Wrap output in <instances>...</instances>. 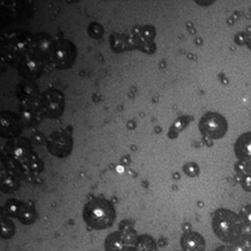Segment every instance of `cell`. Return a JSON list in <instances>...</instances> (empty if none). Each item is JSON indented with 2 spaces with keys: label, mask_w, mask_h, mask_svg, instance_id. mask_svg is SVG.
<instances>
[{
  "label": "cell",
  "mask_w": 251,
  "mask_h": 251,
  "mask_svg": "<svg viewBox=\"0 0 251 251\" xmlns=\"http://www.w3.org/2000/svg\"><path fill=\"white\" fill-rule=\"evenodd\" d=\"M241 184L247 192H251V174L241 175Z\"/></svg>",
  "instance_id": "obj_28"
},
{
  "label": "cell",
  "mask_w": 251,
  "mask_h": 251,
  "mask_svg": "<svg viewBox=\"0 0 251 251\" xmlns=\"http://www.w3.org/2000/svg\"><path fill=\"white\" fill-rule=\"evenodd\" d=\"M234 152L242 162H251V133H245L237 140Z\"/></svg>",
  "instance_id": "obj_15"
},
{
  "label": "cell",
  "mask_w": 251,
  "mask_h": 251,
  "mask_svg": "<svg viewBox=\"0 0 251 251\" xmlns=\"http://www.w3.org/2000/svg\"><path fill=\"white\" fill-rule=\"evenodd\" d=\"M73 141L70 134L64 130H56L47 140V147L49 153L58 158H66L72 152Z\"/></svg>",
  "instance_id": "obj_9"
},
{
  "label": "cell",
  "mask_w": 251,
  "mask_h": 251,
  "mask_svg": "<svg viewBox=\"0 0 251 251\" xmlns=\"http://www.w3.org/2000/svg\"><path fill=\"white\" fill-rule=\"evenodd\" d=\"M116 213L113 203L104 199H94L86 203L83 218L90 227L95 230H104L110 227L115 220Z\"/></svg>",
  "instance_id": "obj_2"
},
{
  "label": "cell",
  "mask_w": 251,
  "mask_h": 251,
  "mask_svg": "<svg viewBox=\"0 0 251 251\" xmlns=\"http://www.w3.org/2000/svg\"><path fill=\"white\" fill-rule=\"evenodd\" d=\"M40 103L43 115H45V117H48V119H56L64 113L65 97L58 90H46L41 95Z\"/></svg>",
  "instance_id": "obj_7"
},
{
  "label": "cell",
  "mask_w": 251,
  "mask_h": 251,
  "mask_svg": "<svg viewBox=\"0 0 251 251\" xmlns=\"http://www.w3.org/2000/svg\"><path fill=\"white\" fill-rule=\"evenodd\" d=\"M185 119H187V117H179V119L177 120L176 122H175V125L173 126V127H171L170 134L173 132H175V135L174 136H176L179 132H181L182 129H183L185 126L188 125V122H189V120H185Z\"/></svg>",
  "instance_id": "obj_26"
},
{
  "label": "cell",
  "mask_w": 251,
  "mask_h": 251,
  "mask_svg": "<svg viewBox=\"0 0 251 251\" xmlns=\"http://www.w3.org/2000/svg\"><path fill=\"white\" fill-rule=\"evenodd\" d=\"M138 236L132 226L127 225L117 232L109 234L105 239L106 251H133Z\"/></svg>",
  "instance_id": "obj_5"
},
{
  "label": "cell",
  "mask_w": 251,
  "mask_h": 251,
  "mask_svg": "<svg viewBox=\"0 0 251 251\" xmlns=\"http://www.w3.org/2000/svg\"><path fill=\"white\" fill-rule=\"evenodd\" d=\"M132 35L134 37L136 48L141 49L145 53H153L155 49V46L153 43L155 35L153 26H140V28L135 29Z\"/></svg>",
  "instance_id": "obj_11"
},
{
  "label": "cell",
  "mask_w": 251,
  "mask_h": 251,
  "mask_svg": "<svg viewBox=\"0 0 251 251\" xmlns=\"http://www.w3.org/2000/svg\"><path fill=\"white\" fill-rule=\"evenodd\" d=\"M201 134L208 139H222L227 132V121L219 113H207L200 120Z\"/></svg>",
  "instance_id": "obj_6"
},
{
  "label": "cell",
  "mask_w": 251,
  "mask_h": 251,
  "mask_svg": "<svg viewBox=\"0 0 251 251\" xmlns=\"http://www.w3.org/2000/svg\"><path fill=\"white\" fill-rule=\"evenodd\" d=\"M87 31H89V35L91 37H94V39H100V37L103 36V32H104V30H103V26L100 25V24L98 23H91L89 25V29H87Z\"/></svg>",
  "instance_id": "obj_25"
},
{
  "label": "cell",
  "mask_w": 251,
  "mask_h": 251,
  "mask_svg": "<svg viewBox=\"0 0 251 251\" xmlns=\"http://www.w3.org/2000/svg\"><path fill=\"white\" fill-rule=\"evenodd\" d=\"M111 48L115 51H125L127 49L136 48V43L133 35L130 36H125V35H113L111 36Z\"/></svg>",
  "instance_id": "obj_16"
},
{
  "label": "cell",
  "mask_w": 251,
  "mask_h": 251,
  "mask_svg": "<svg viewBox=\"0 0 251 251\" xmlns=\"http://www.w3.org/2000/svg\"><path fill=\"white\" fill-rule=\"evenodd\" d=\"M20 119L24 126H35L40 124L41 120L45 117L41 109L40 98L26 102H21Z\"/></svg>",
  "instance_id": "obj_10"
},
{
  "label": "cell",
  "mask_w": 251,
  "mask_h": 251,
  "mask_svg": "<svg viewBox=\"0 0 251 251\" xmlns=\"http://www.w3.org/2000/svg\"><path fill=\"white\" fill-rule=\"evenodd\" d=\"M183 170L190 177L198 176L199 173H200V169H199L198 164H195V163H188V164H185Z\"/></svg>",
  "instance_id": "obj_27"
},
{
  "label": "cell",
  "mask_w": 251,
  "mask_h": 251,
  "mask_svg": "<svg viewBox=\"0 0 251 251\" xmlns=\"http://www.w3.org/2000/svg\"><path fill=\"white\" fill-rule=\"evenodd\" d=\"M1 119H0V126H1V136L4 138L16 139V136L21 133L22 124L20 116L16 114L10 113V111H4L1 113Z\"/></svg>",
  "instance_id": "obj_12"
},
{
  "label": "cell",
  "mask_w": 251,
  "mask_h": 251,
  "mask_svg": "<svg viewBox=\"0 0 251 251\" xmlns=\"http://www.w3.org/2000/svg\"><path fill=\"white\" fill-rule=\"evenodd\" d=\"M215 251H234V249L231 247H225V245H223V247H219Z\"/></svg>",
  "instance_id": "obj_30"
},
{
  "label": "cell",
  "mask_w": 251,
  "mask_h": 251,
  "mask_svg": "<svg viewBox=\"0 0 251 251\" xmlns=\"http://www.w3.org/2000/svg\"><path fill=\"white\" fill-rule=\"evenodd\" d=\"M54 41L51 40V37L47 34H40L37 36L34 37L32 40V46L31 49H34L37 54H40L42 58H48L49 53H50L51 48L54 46Z\"/></svg>",
  "instance_id": "obj_14"
},
{
  "label": "cell",
  "mask_w": 251,
  "mask_h": 251,
  "mask_svg": "<svg viewBox=\"0 0 251 251\" xmlns=\"http://www.w3.org/2000/svg\"><path fill=\"white\" fill-rule=\"evenodd\" d=\"M18 219H20L23 224H25V225H29V224H32L36 220V213H35L34 208H32L30 204L25 203Z\"/></svg>",
  "instance_id": "obj_21"
},
{
  "label": "cell",
  "mask_w": 251,
  "mask_h": 251,
  "mask_svg": "<svg viewBox=\"0 0 251 251\" xmlns=\"http://www.w3.org/2000/svg\"><path fill=\"white\" fill-rule=\"evenodd\" d=\"M17 95L20 97L21 102L37 100V98L41 97V95H39V89H37V86L32 81H25V83L21 84L18 86Z\"/></svg>",
  "instance_id": "obj_18"
},
{
  "label": "cell",
  "mask_w": 251,
  "mask_h": 251,
  "mask_svg": "<svg viewBox=\"0 0 251 251\" xmlns=\"http://www.w3.org/2000/svg\"><path fill=\"white\" fill-rule=\"evenodd\" d=\"M181 245L184 251H204L206 242L204 238L198 232H187L181 239Z\"/></svg>",
  "instance_id": "obj_13"
},
{
  "label": "cell",
  "mask_w": 251,
  "mask_h": 251,
  "mask_svg": "<svg viewBox=\"0 0 251 251\" xmlns=\"http://www.w3.org/2000/svg\"><path fill=\"white\" fill-rule=\"evenodd\" d=\"M212 227L219 239L226 243H234L243 232V222L237 213L226 208H219L213 213Z\"/></svg>",
  "instance_id": "obj_1"
},
{
  "label": "cell",
  "mask_w": 251,
  "mask_h": 251,
  "mask_svg": "<svg viewBox=\"0 0 251 251\" xmlns=\"http://www.w3.org/2000/svg\"><path fill=\"white\" fill-rule=\"evenodd\" d=\"M232 248L234 251H251V234H242Z\"/></svg>",
  "instance_id": "obj_22"
},
{
  "label": "cell",
  "mask_w": 251,
  "mask_h": 251,
  "mask_svg": "<svg viewBox=\"0 0 251 251\" xmlns=\"http://www.w3.org/2000/svg\"><path fill=\"white\" fill-rule=\"evenodd\" d=\"M20 187V177L13 171L1 170V190L5 193L15 192Z\"/></svg>",
  "instance_id": "obj_17"
},
{
  "label": "cell",
  "mask_w": 251,
  "mask_h": 251,
  "mask_svg": "<svg viewBox=\"0 0 251 251\" xmlns=\"http://www.w3.org/2000/svg\"><path fill=\"white\" fill-rule=\"evenodd\" d=\"M239 217H241L244 227L251 230V204H247V206L243 207Z\"/></svg>",
  "instance_id": "obj_24"
},
{
  "label": "cell",
  "mask_w": 251,
  "mask_h": 251,
  "mask_svg": "<svg viewBox=\"0 0 251 251\" xmlns=\"http://www.w3.org/2000/svg\"><path fill=\"white\" fill-rule=\"evenodd\" d=\"M77 47L67 40H60L54 43L47 60L49 64L58 70H66L75 64L77 59Z\"/></svg>",
  "instance_id": "obj_4"
},
{
  "label": "cell",
  "mask_w": 251,
  "mask_h": 251,
  "mask_svg": "<svg viewBox=\"0 0 251 251\" xmlns=\"http://www.w3.org/2000/svg\"><path fill=\"white\" fill-rule=\"evenodd\" d=\"M248 35L249 34H247V32H238V34L234 36V41H236V43H238V45H247Z\"/></svg>",
  "instance_id": "obj_29"
},
{
  "label": "cell",
  "mask_w": 251,
  "mask_h": 251,
  "mask_svg": "<svg viewBox=\"0 0 251 251\" xmlns=\"http://www.w3.org/2000/svg\"><path fill=\"white\" fill-rule=\"evenodd\" d=\"M32 40L34 37L30 36L26 32H9L5 36L4 45L1 48L2 59H5V61L7 62H13L17 60L20 61L22 56L31 48Z\"/></svg>",
  "instance_id": "obj_3"
},
{
  "label": "cell",
  "mask_w": 251,
  "mask_h": 251,
  "mask_svg": "<svg viewBox=\"0 0 251 251\" xmlns=\"http://www.w3.org/2000/svg\"><path fill=\"white\" fill-rule=\"evenodd\" d=\"M15 233V225L10 222L7 218H1V237L2 238L7 239L11 238Z\"/></svg>",
  "instance_id": "obj_23"
},
{
  "label": "cell",
  "mask_w": 251,
  "mask_h": 251,
  "mask_svg": "<svg viewBox=\"0 0 251 251\" xmlns=\"http://www.w3.org/2000/svg\"><path fill=\"white\" fill-rule=\"evenodd\" d=\"M247 46L251 49V31L249 32V35H248V42H247Z\"/></svg>",
  "instance_id": "obj_31"
},
{
  "label": "cell",
  "mask_w": 251,
  "mask_h": 251,
  "mask_svg": "<svg viewBox=\"0 0 251 251\" xmlns=\"http://www.w3.org/2000/svg\"><path fill=\"white\" fill-rule=\"evenodd\" d=\"M42 59L40 54L30 48L18 61V71L22 77L26 78L28 80L39 77L43 70Z\"/></svg>",
  "instance_id": "obj_8"
},
{
  "label": "cell",
  "mask_w": 251,
  "mask_h": 251,
  "mask_svg": "<svg viewBox=\"0 0 251 251\" xmlns=\"http://www.w3.org/2000/svg\"><path fill=\"white\" fill-rule=\"evenodd\" d=\"M24 204H25V202H22V201L9 200L6 204H5V209H6V212L9 213L11 217L20 218Z\"/></svg>",
  "instance_id": "obj_20"
},
{
  "label": "cell",
  "mask_w": 251,
  "mask_h": 251,
  "mask_svg": "<svg viewBox=\"0 0 251 251\" xmlns=\"http://www.w3.org/2000/svg\"><path fill=\"white\" fill-rule=\"evenodd\" d=\"M133 251H157V244L151 236L143 234L138 237L135 248Z\"/></svg>",
  "instance_id": "obj_19"
}]
</instances>
